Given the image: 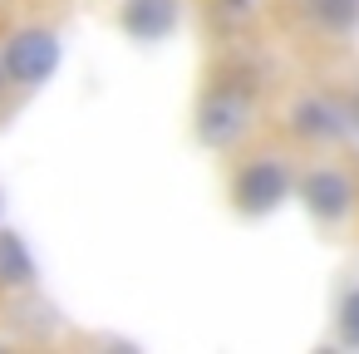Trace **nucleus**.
<instances>
[{
  "label": "nucleus",
  "instance_id": "f257e3e1",
  "mask_svg": "<svg viewBox=\"0 0 359 354\" xmlns=\"http://www.w3.org/2000/svg\"><path fill=\"white\" fill-rule=\"evenodd\" d=\"M60 60H65V45L55 30L45 25H25L15 30L6 45H0V69H6V84H20V89H40L60 74Z\"/></svg>",
  "mask_w": 359,
  "mask_h": 354
},
{
  "label": "nucleus",
  "instance_id": "f03ea898",
  "mask_svg": "<svg viewBox=\"0 0 359 354\" xmlns=\"http://www.w3.org/2000/svg\"><path fill=\"white\" fill-rule=\"evenodd\" d=\"M285 197H295V177H290V168H285L280 158H271V153L251 158V163L236 172V182H231V202H236L241 217H271L276 207H285Z\"/></svg>",
  "mask_w": 359,
  "mask_h": 354
},
{
  "label": "nucleus",
  "instance_id": "7ed1b4c3",
  "mask_svg": "<svg viewBox=\"0 0 359 354\" xmlns=\"http://www.w3.org/2000/svg\"><path fill=\"white\" fill-rule=\"evenodd\" d=\"M295 197H300L305 212H310L315 222H325V226H339V222L354 212V182H349V172H339V168H310V172L300 177Z\"/></svg>",
  "mask_w": 359,
  "mask_h": 354
},
{
  "label": "nucleus",
  "instance_id": "20e7f679",
  "mask_svg": "<svg viewBox=\"0 0 359 354\" xmlns=\"http://www.w3.org/2000/svg\"><path fill=\"white\" fill-rule=\"evenodd\" d=\"M246 133V99L236 89H212L197 104V138L207 148H231Z\"/></svg>",
  "mask_w": 359,
  "mask_h": 354
},
{
  "label": "nucleus",
  "instance_id": "39448f33",
  "mask_svg": "<svg viewBox=\"0 0 359 354\" xmlns=\"http://www.w3.org/2000/svg\"><path fill=\"white\" fill-rule=\"evenodd\" d=\"M182 25V0H118V30L138 45H158Z\"/></svg>",
  "mask_w": 359,
  "mask_h": 354
},
{
  "label": "nucleus",
  "instance_id": "423d86ee",
  "mask_svg": "<svg viewBox=\"0 0 359 354\" xmlns=\"http://www.w3.org/2000/svg\"><path fill=\"white\" fill-rule=\"evenodd\" d=\"M290 128H295L300 138H310V143H330V138H344V133H349V114L334 109L330 99L305 94V99L290 109Z\"/></svg>",
  "mask_w": 359,
  "mask_h": 354
},
{
  "label": "nucleus",
  "instance_id": "0eeeda50",
  "mask_svg": "<svg viewBox=\"0 0 359 354\" xmlns=\"http://www.w3.org/2000/svg\"><path fill=\"white\" fill-rule=\"evenodd\" d=\"M35 275H40V266H35L25 236L0 226V285H6V290H25V285H35Z\"/></svg>",
  "mask_w": 359,
  "mask_h": 354
},
{
  "label": "nucleus",
  "instance_id": "6e6552de",
  "mask_svg": "<svg viewBox=\"0 0 359 354\" xmlns=\"http://www.w3.org/2000/svg\"><path fill=\"white\" fill-rule=\"evenodd\" d=\"M305 15L325 35H354L359 30V0H305Z\"/></svg>",
  "mask_w": 359,
  "mask_h": 354
},
{
  "label": "nucleus",
  "instance_id": "1a4fd4ad",
  "mask_svg": "<svg viewBox=\"0 0 359 354\" xmlns=\"http://www.w3.org/2000/svg\"><path fill=\"white\" fill-rule=\"evenodd\" d=\"M334 334H339L344 349H359V280L344 285V295L334 305Z\"/></svg>",
  "mask_w": 359,
  "mask_h": 354
},
{
  "label": "nucleus",
  "instance_id": "9d476101",
  "mask_svg": "<svg viewBox=\"0 0 359 354\" xmlns=\"http://www.w3.org/2000/svg\"><path fill=\"white\" fill-rule=\"evenodd\" d=\"M344 114H349V128H359V89H354V99H349V109H344Z\"/></svg>",
  "mask_w": 359,
  "mask_h": 354
},
{
  "label": "nucleus",
  "instance_id": "9b49d317",
  "mask_svg": "<svg viewBox=\"0 0 359 354\" xmlns=\"http://www.w3.org/2000/svg\"><path fill=\"white\" fill-rule=\"evenodd\" d=\"M0 84H6V69H0Z\"/></svg>",
  "mask_w": 359,
  "mask_h": 354
}]
</instances>
